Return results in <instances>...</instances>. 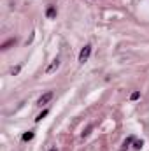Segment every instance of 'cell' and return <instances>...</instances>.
I'll list each match as a JSON object with an SVG mask.
<instances>
[{
	"label": "cell",
	"instance_id": "obj_1",
	"mask_svg": "<svg viewBox=\"0 0 149 151\" xmlns=\"http://www.w3.org/2000/svg\"><path fill=\"white\" fill-rule=\"evenodd\" d=\"M91 46L90 44H86L82 49H81V53H79V63H86L88 62V58H90V55H91Z\"/></svg>",
	"mask_w": 149,
	"mask_h": 151
},
{
	"label": "cell",
	"instance_id": "obj_2",
	"mask_svg": "<svg viewBox=\"0 0 149 151\" xmlns=\"http://www.w3.org/2000/svg\"><path fill=\"white\" fill-rule=\"evenodd\" d=\"M53 97H54V93H53V91H46V93H44L42 97H39L37 106H44V104H47V102H49V100H51Z\"/></svg>",
	"mask_w": 149,
	"mask_h": 151
},
{
	"label": "cell",
	"instance_id": "obj_3",
	"mask_svg": "<svg viewBox=\"0 0 149 151\" xmlns=\"http://www.w3.org/2000/svg\"><path fill=\"white\" fill-rule=\"evenodd\" d=\"M58 67H60V60H58V58H54V60L49 63V67L46 69V74H53V72H56V70H58Z\"/></svg>",
	"mask_w": 149,
	"mask_h": 151
},
{
	"label": "cell",
	"instance_id": "obj_4",
	"mask_svg": "<svg viewBox=\"0 0 149 151\" xmlns=\"http://www.w3.org/2000/svg\"><path fill=\"white\" fill-rule=\"evenodd\" d=\"M46 16H47L49 19H53V18H56V9H54L53 5H49V7H47V11H46Z\"/></svg>",
	"mask_w": 149,
	"mask_h": 151
},
{
	"label": "cell",
	"instance_id": "obj_5",
	"mask_svg": "<svg viewBox=\"0 0 149 151\" xmlns=\"http://www.w3.org/2000/svg\"><path fill=\"white\" fill-rule=\"evenodd\" d=\"M14 44H16V39H9V40H7V42H4L0 47H2V51H5V49H9V47H11V46H14Z\"/></svg>",
	"mask_w": 149,
	"mask_h": 151
},
{
	"label": "cell",
	"instance_id": "obj_6",
	"mask_svg": "<svg viewBox=\"0 0 149 151\" xmlns=\"http://www.w3.org/2000/svg\"><path fill=\"white\" fill-rule=\"evenodd\" d=\"M34 135H35V134H34L32 130H28V132H25V134H23V137H21V139L27 142V141H32V139H34Z\"/></svg>",
	"mask_w": 149,
	"mask_h": 151
},
{
	"label": "cell",
	"instance_id": "obj_7",
	"mask_svg": "<svg viewBox=\"0 0 149 151\" xmlns=\"http://www.w3.org/2000/svg\"><path fill=\"white\" fill-rule=\"evenodd\" d=\"M47 114H49V111H47V109H44V111H42V113L39 114L37 118H35V121H37V123H39V121H42V119H44V118H46Z\"/></svg>",
	"mask_w": 149,
	"mask_h": 151
},
{
	"label": "cell",
	"instance_id": "obj_8",
	"mask_svg": "<svg viewBox=\"0 0 149 151\" xmlns=\"http://www.w3.org/2000/svg\"><path fill=\"white\" fill-rule=\"evenodd\" d=\"M139 99H140V91H133L130 95V100H139Z\"/></svg>",
	"mask_w": 149,
	"mask_h": 151
},
{
	"label": "cell",
	"instance_id": "obj_9",
	"mask_svg": "<svg viewBox=\"0 0 149 151\" xmlns=\"http://www.w3.org/2000/svg\"><path fill=\"white\" fill-rule=\"evenodd\" d=\"M19 70H21V65H16V67H14V69L11 70V74L16 76V74H19Z\"/></svg>",
	"mask_w": 149,
	"mask_h": 151
},
{
	"label": "cell",
	"instance_id": "obj_10",
	"mask_svg": "<svg viewBox=\"0 0 149 151\" xmlns=\"http://www.w3.org/2000/svg\"><path fill=\"white\" fill-rule=\"evenodd\" d=\"M132 142H133V137H128V139L125 141V144H123V146H125V148H128V146H130Z\"/></svg>",
	"mask_w": 149,
	"mask_h": 151
},
{
	"label": "cell",
	"instance_id": "obj_11",
	"mask_svg": "<svg viewBox=\"0 0 149 151\" xmlns=\"http://www.w3.org/2000/svg\"><path fill=\"white\" fill-rule=\"evenodd\" d=\"M142 144H144L142 141H135V146H133V148H135V150H140V148H142Z\"/></svg>",
	"mask_w": 149,
	"mask_h": 151
},
{
	"label": "cell",
	"instance_id": "obj_12",
	"mask_svg": "<svg viewBox=\"0 0 149 151\" xmlns=\"http://www.w3.org/2000/svg\"><path fill=\"white\" fill-rule=\"evenodd\" d=\"M91 128H93V127H88V128H86V132H82V137H88V135H90V132H91Z\"/></svg>",
	"mask_w": 149,
	"mask_h": 151
},
{
	"label": "cell",
	"instance_id": "obj_13",
	"mask_svg": "<svg viewBox=\"0 0 149 151\" xmlns=\"http://www.w3.org/2000/svg\"><path fill=\"white\" fill-rule=\"evenodd\" d=\"M49 151H58V150H56V148H51V150H49Z\"/></svg>",
	"mask_w": 149,
	"mask_h": 151
}]
</instances>
